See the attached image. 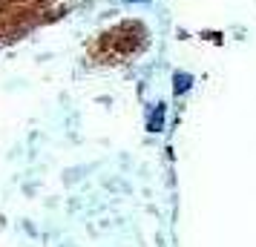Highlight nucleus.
Instances as JSON below:
<instances>
[{"instance_id": "1", "label": "nucleus", "mask_w": 256, "mask_h": 247, "mask_svg": "<svg viewBox=\"0 0 256 247\" xmlns=\"http://www.w3.org/2000/svg\"><path fill=\"white\" fill-rule=\"evenodd\" d=\"M38 0H0V38L6 35H20L23 29L38 20Z\"/></svg>"}, {"instance_id": "2", "label": "nucleus", "mask_w": 256, "mask_h": 247, "mask_svg": "<svg viewBox=\"0 0 256 247\" xmlns=\"http://www.w3.org/2000/svg\"><path fill=\"white\" fill-rule=\"evenodd\" d=\"M190 83H193V78H190V75H181V72H178V75H175V92H178V95H181V92H187V89H190Z\"/></svg>"}, {"instance_id": "3", "label": "nucleus", "mask_w": 256, "mask_h": 247, "mask_svg": "<svg viewBox=\"0 0 256 247\" xmlns=\"http://www.w3.org/2000/svg\"><path fill=\"white\" fill-rule=\"evenodd\" d=\"M164 121V110H156V115H153V121H150V129H153V132H156V129H159V124Z\"/></svg>"}, {"instance_id": "4", "label": "nucleus", "mask_w": 256, "mask_h": 247, "mask_svg": "<svg viewBox=\"0 0 256 247\" xmlns=\"http://www.w3.org/2000/svg\"><path fill=\"white\" fill-rule=\"evenodd\" d=\"M141 3H147V0H141Z\"/></svg>"}]
</instances>
